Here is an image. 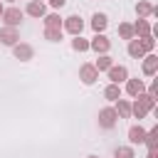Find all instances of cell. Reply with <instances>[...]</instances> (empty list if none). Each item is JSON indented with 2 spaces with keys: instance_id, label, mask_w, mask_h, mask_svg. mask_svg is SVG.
<instances>
[{
  "instance_id": "f1b7e54d",
  "label": "cell",
  "mask_w": 158,
  "mask_h": 158,
  "mask_svg": "<svg viewBox=\"0 0 158 158\" xmlns=\"http://www.w3.org/2000/svg\"><path fill=\"white\" fill-rule=\"evenodd\" d=\"M49 5H52L54 10H59V7H64V5H67V0H49Z\"/></svg>"
},
{
  "instance_id": "6da1fadb",
  "label": "cell",
  "mask_w": 158,
  "mask_h": 158,
  "mask_svg": "<svg viewBox=\"0 0 158 158\" xmlns=\"http://www.w3.org/2000/svg\"><path fill=\"white\" fill-rule=\"evenodd\" d=\"M148 111H156V99H151V96L143 91V94H138V96L131 101V116L141 121Z\"/></svg>"
},
{
  "instance_id": "7c38bea8",
  "label": "cell",
  "mask_w": 158,
  "mask_h": 158,
  "mask_svg": "<svg viewBox=\"0 0 158 158\" xmlns=\"http://www.w3.org/2000/svg\"><path fill=\"white\" fill-rule=\"evenodd\" d=\"M79 79L89 86V84H94V81L99 79V72L94 69V64H81V67H79Z\"/></svg>"
},
{
  "instance_id": "9c48e42d",
  "label": "cell",
  "mask_w": 158,
  "mask_h": 158,
  "mask_svg": "<svg viewBox=\"0 0 158 158\" xmlns=\"http://www.w3.org/2000/svg\"><path fill=\"white\" fill-rule=\"evenodd\" d=\"M12 54H15V59H20V62H30V59L35 57V49H32L30 44H25V42H17V44L12 47Z\"/></svg>"
},
{
  "instance_id": "5bb4252c",
  "label": "cell",
  "mask_w": 158,
  "mask_h": 158,
  "mask_svg": "<svg viewBox=\"0 0 158 158\" xmlns=\"http://www.w3.org/2000/svg\"><path fill=\"white\" fill-rule=\"evenodd\" d=\"M128 141L133 143V146H141L143 141H146V128L138 123V126H131L128 128Z\"/></svg>"
},
{
  "instance_id": "3957f363",
  "label": "cell",
  "mask_w": 158,
  "mask_h": 158,
  "mask_svg": "<svg viewBox=\"0 0 158 158\" xmlns=\"http://www.w3.org/2000/svg\"><path fill=\"white\" fill-rule=\"evenodd\" d=\"M89 49H94L96 54H109V49H111V40H109L106 35H94V37L89 40Z\"/></svg>"
},
{
  "instance_id": "ac0fdd59",
  "label": "cell",
  "mask_w": 158,
  "mask_h": 158,
  "mask_svg": "<svg viewBox=\"0 0 158 158\" xmlns=\"http://www.w3.org/2000/svg\"><path fill=\"white\" fill-rule=\"evenodd\" d=\"M114 111H116V116H118V118H131V101L118 99V101H116V106H114Z\"/></svg>"
},
{
  "instance_id": "484cf974",
  "label": "cell",
  "mask_w": 158,
  "mask_h": 158,
  "mask_svg": "<svg viewBox=\"0 0 158 158\" xmlns=\"http://www.w3.org/2000/svg\"><path fill=\"white\" fill-rule=\"evenodd\" d=\"M114 158H136V151L131 146H118L114 151Z\"/></svg>"
},
{
  "instance_id": "44dd1931",
  "label": "cell",
  "mask_w": 158,
  "mask_h": 158,
  "mask_svg": "<svg viewBox=\"0 0 158 158\" xmlns=\"http://www.w3.org/2000/svg\"><path fill=\"white\" fill-rule=\"evenodd\" d=\"M143 143L148 146V151L151 148H158V126H153L151 131H146V141Z\"/></svg>"
},
{
  "instance_id": "8992f818",
  "label": "cell",
  "mask_w": 158,
  "mask_h": 158,
  "mask_svg": "<svg viewBox=\"0 0 158 158\" xmlns=\"http://www.w3.org/2000/svg\"><path fill=\"white\" fill-rule=\"evenodd\" d=\"M106 72H109V81H111V84H121V81L128 79V69H126L123 64H111Z\"/></svg>"
},
{
  "instance_id": "5b68a950",
  "label": "cell",
  "mask_w": 158,
  "mask_h": 158,
  "mask_svg": "<svg viewBox=\"0 0 158 158\" xmlns=\"http://www.w3.org/2000/svg\"><path fill=\"white\" fill-rule=\"evenodd\" d=\"M62 30H67L69 35H81V30H84V20L79 17V15H69L67 20H62Z\"/></svg>"
},
{
  "instance_id": "83f0119b",
  "label": "cell",
  "mask_w": 158,
  "mask_h": 158,
  "mask_svg": "<svg viewBox=\"0 0 158 158\" xmlns=\"http://www.w3.org/2000/svg\"><path fill=\"white\" fill-rule=\"evenodd\" d=\"M146 94H148L151 99H156V96H158V81H153V84L148 86V91H146Z\"/></svg>"
},
{
  "instance_id": "8fae6325",
  "label": "cell",
  "mask_w": 158,
  "mask_h": 158,
  "mask_svg": "<svg viewBox=\"0 0 158 158\" xmlns=\"http://www.w3.org/2000/svg\"><path fill=\"white\" fill-rule=\"evenodd\" d=\"M141 69H143V74L146 77H156V72H158V57L151 52V54H143V64H141Z\"/></svg>"
},
{
  "instance_id": "e0dca14e",
  "label": "cell",
  "mask_w": 158,
  "mask_h": 158,
  "mask_svg": "<svg viewBox=\"0 0 158 158\" xmlns=\"http://www.w3.org/2000/svg\"><path fill=\"white\" fill-rule=\"evenodd\" d=\"M151 30H153V27H151L148 20H136V22H133V35H136V37H148Z\"/></svg>"
},
{
  "instance_id": "ba28073f",
  "label": "cell",
  "mask_w": 158,
  "mask_h": 158,
  "mask_svg": "<svg viewBox=\"0 0 158 158\" xmlns=\"http://www.w3.org/2000/svg\"><path fill=\"white\" fill-rule=\"evenodd\" d=\"M0 42L7 44V47H15L20 42V32L17 27H0Z\"/></svg>"
},
{
  "instance_id": "7a4b0ae2",
  "label": "cell",
  "mask_w": 158,
  "mask_h": 158,
  "mask_svg": "<svg viewBox=\"0 0 158 158\" xmlns=\"http://www.w3.org/2000/svg\"><path fill=\"white\" fill-rule=\"evenodd\" d=\"M22 10L20 7H15V5H10V7H5L2 10V15H0V20H2V27H20V22H22Z\"/></svg>"
},
{
  "instance_id": "7402d4cb",
  "label": "cell",
  "mask_w": 158,
  "mask_h": 158,
  "mask_svg": "<svg viewBox=\"0 0 158 158\" xmlns=\"http://www.w3.org/2000/svg\"><path fill=\"white\" fill-rule=\"evenodd\" d=\"M42 22H44V27H62V17H59V12H49V15H44Z\"/></svg>"
},
{
  "instance_id": "cb8c5ba5",
  "label": "cell",
  "mask_w": 158,
  "mask_h": 158,
  "mask_svg": "<svg viewBox=\"0 0 158 158\" xmlns=\"http://www.w3.org/2000/svg\"><path fill=\"white\" fill-rule=\"evenodd\" d=\"M44 40L47 42H59L62 40V27H44Z\"/></svg>"
},
{
  "instance_id": "836d02e7",
  "label": "cell",
  "mask_w": 158,
  "mask_h": 158,
  "mask_svg": "<svg viewBox=\"0 0 158 158\" xmlns=\"http://www.w3.org/2000/svg\"><path fill=\"white\" fill-rule=\"evenodd\" d=\"M27 2H30V0H27Z\"/></svg>"
},
{
  "instance_id": "f546056e",
  "label": "cell",
  "mask_w": 158,
  "mask_h": 158,
  "mask_svg": "<svg viewBox=\"0 0 158 158\" xmlns=\"http://www.w3.org/2000/svg\"><path fill=\"white\" fill-rule=\"evenodd\" d=\"M146 158H158V148H151V151H148V156H146Z\"/></svg>"
},
{
  "instance_id": "30bf717a",
  "label": "cell",
  "mask_w": 158,
  "mask_h": 158,
  "mask_svg": "<svg viewBox=\"0 0 158 158\" xmlns=\"http://www.w3.org/2000/svg\"><path fill=\"white\" fill-rule=\"evenodd\" d=\"M136 15H138V20H146V17H151V15H158V7L151 5L148 0H138V2H136Z\"/></svg>"
},
{
  "instance_id": "d6a6232c",
  "label": "cell",
  "mask_w": 158,
  "mask_h": 158,
  "mask_svg": "<svg viewBox=\"0 0 158 158\" xmlns=\"http://www.w3.org/2000/svg\"><path fill=\"white\" fill-rule=\"evenodd\" d=\"M5 2H15V0H5Z\"/></svg>"
},
{
  "instance_id": "ffe728a7",
  "label": "cell",
  "mask_w": 158,
  "mask_h": 158,
  "mask_svg": "<svg viewBox=\"0 0 158 158\" xmlns=\"http://www.w3.org/2000/svg\"><path fill=\"white\" fill-rule=\"evenodd\" d=\"M111 64H114V59H111L109 54H99V59L94 62V69H96V72H106Z\"/></svg>"
},
{
  "instance_id": "603a6c76",
  "label": "cell",
  "mask_w": 158,
  "mask_h": 158,
  "mask_svg": "<svg viewBox=\"0 0 158 158\" xmlns=\"http://www.w3.org/2000/svg\"><path fill=\"white\" fill-rule=\"evenodd\" d=\"M118 37L121 40H133L136 35H133V25L131 22H121L118 25Z\"/></svg>"
},
{
  "instance_id": "2e32d148",
  "label": "cell",
  "mask_w": 158,
  "mask_h": 158,
  "mask_svg": "<svg viewBox=\"0 0 158 158\" xmlns=\"http://www.w3.org/2000/svg\"><path fill=\"white\" fill-rule=\"evenodd\" d=\"M126 49H128V54H131L133 59H143V54H146V52H143V44H141L138 37L128 40V47H126Z\"/></svg>"
},
{
  "instance_id": "1f68e13d",
  "label": "cell",
  "mask_w": 158,
  "mask_h": 158,
  "mask_svg": "<svg viewBox=\"0 0 158 158\" xmlns=\"http://www.w3.org/2000/svg\"><path fill=\"white\" fill-rule=\"evenodd\" d=\"M86 158H96V156H86Z\"/></svg>"
},
{
  "instance_id": "277c9868",
  "label": "cell",
  "mask_w": 158,
  "mask_h": 158,
  "mask_svg": "<svg viewBox=\"0 0 158 158\" xmlns=\"http://www.w3.org/2000/svg\"><path fill=\"white\" fill-rule=\"evenodd\" d=\"M116 121H118V116H116V111H114V106H104L101 111H99V126L101 128H114L116 126Z\"/></svg>"
},
{
  "instance_id": "52a82bcc",
  "label": "cell",
  "mask_w": 158,
  "mask_h": 158,
  "mask_svg": "<svg viewBox=\"0 0 158 158\" xmlns=\"http://www.w3.org/2000/svg\"><path fill=\"white\" fill-rule=\"evenodd\" d=\"M25 15L42 20V17L47 15V5H44L42 0H30V2H27V7H25Z\"/></svg>"
},
{
  "instance_id": "4316f807",
  "label": "cell",
  "mask_w": 158,
  "mask_h": 158,
  "mask_svg": "<svg viewBox=\"0 0 158 158\" xmlns=\"http://www.w3.org/2000/svg\"><path fill=\"white\" fill-rule=\"evenodd\" d=\"M138 40H141V44H143V52H146V54H151V52L156 49V37H153V35H148V37H138Z\"/></svg>"
},
{
  "instance_id": "9a60e30c",
  "label": "cell",
  "mask_w": 158,
  "mask_h": 158,
  "mask_svg": "<svg viewBox=\"0 0 158 158\" xmlns=\"http://www.w3.org/2000/svg\"><path fill=\"white\" fill-rule=\"evenodd\" d=\"M106 25H109V17H106L104 12H96V15L91 17V30H94L96 35H104V30H106Z\"/></svg>"
},
{
  "instance_id": "d6986e66",
  "label": "cell",
  "mask_w": 158,
  "mask_h": 158,
  "mask_svg": "<svg viewBox=\"0 0 158 158\" xmlns=\"http://www.w3.org/2000/svg\"><path fill=\"white\" fill-rule=\"evenodd\" d=\"M104 99L118 101V99H121V84H109V86L104 89Z\"/></svg>"
},
{
  "instance_id": "4dcf8cb0",
  "label": "cell",
  "mask_w": 158,
  "mask_h": 158,
  "mask_svg": "<svg viewBox=\"0 0 158 158\" xmlns=\"http://www.w3.org/2000/svg\"><path fill=\"white\" fill-rule=\"evenodd\" d=\"M2 10H5V5H2V0H0V15H2Z\"/></svg>"
},
{
  "instance_id": "4fadbf2b",
  "label": "cell",
  "mask_w": 158,
  "mask_h": 158,
  "mask_svg": "<svg viewBox=\"0 0 158 158\" xmlns=\"http://www.w3.org/2000/svg\"><path fill=\"white\" fill-rule=\"evenodd\" d=\"M146 91V84H143V79H126V94L128 96H138V94H143Z\"/></svg>"
},
{
  "instance_id": "d4e9b609",
  "label": "cell",
  "mask_w": 158,
  "mask_h": 158,
  "mask_svg": "<svg viewBox=\"0 0 158 158\" xmlns=\"http://www.w3.org/2000/svg\"><path fill=\"white\" fill-rule=\"evenodd\" d=\"M72 49H74V52H86V49H89V40H84L81 35H77V37L72 40Z\"/></svg>"
}]
</instances>
